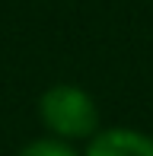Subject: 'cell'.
I'll return each mask as SVG.
<instances>
[{
    "instance_id": "6da1fadb",
    "label": "cell",
    "mask_w": 153,
    "mask_h": 156,
    "mask_svg": "<svg viewBox=\"0 0 153 156\" xmlns=\"http://www.w3.org/2000/svg\"><path fill=\"white\" fill-rule=\"evenodd\" d=\"M38 121L48 137L67 140V144H86L102 131V112L89 89L76 83H54L38 96Z\"/></svg>"
},
{
    "instance_id": "3957f363",
    "label": "cell",
    "mask_w": 153,
    "mask_h": 156,
    "mask_svg": "<svg viewBox=\"0 0 153 156\" xmlns=\"http://www.w3.org/2000/svg\"><path fill=\"white\" fill-rule=\"evenodd\" d=\"M16 156H83V153L76 150L73 144H67V140H58V137L41 134V137L23 144V147L16 150Z\"/></svg>"
},
{
    "instance_id": "7a4b0ae2",
    "label": "cell",
    "mask_w": 153,
    "mask_h": 156,
    "mask_svg": "<svg viewBox=\"0 0 153 156\" xmlns=\"http://www.w3.org/2000/svg\"><path fill=\"white\" fill-rule=\"evenodd\" d=\"M83 156H153V134L128 124L102 127L96 137L86 140Z\"/></svg>"
}]
</instances>
